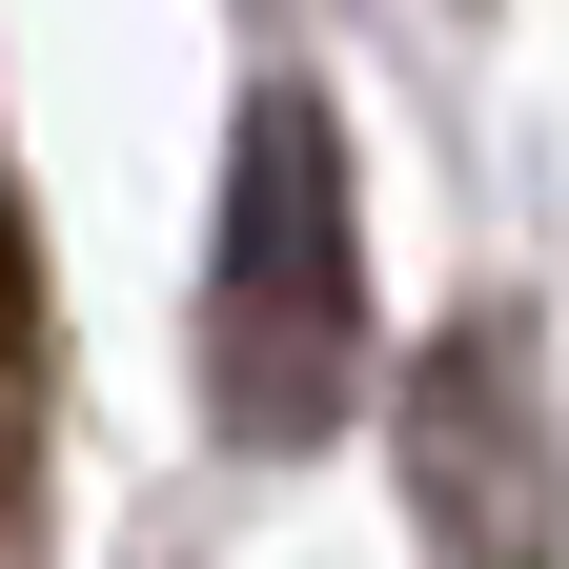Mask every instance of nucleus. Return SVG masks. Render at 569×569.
Wrapping results in <instances>:
<instances>
[{
  "instance_id": "3",
  "label": "nucleus",
  "mask_w": 569,
  "mask_h": 569,
  "mask_svg": "<svg viewBox=\"0 0 569 569\" xmlns=\"http://www.w3.org/2000/svg\"><path fill=\"white\" fill-rule=\"evenodd\" d=\"M41 468V244H21V183H0V509Z\"/></svg>"
},
{
  "instance_id": "1",
  "label": "nucleus",
  "mask_w": 569,
  "mask_h": 569,
  "mask_svg": "<svg viewBox=\"0 0 569 569\" xmlns=\"http://www.w3.org/2000/svg\"><path fill=\"white\" fill-rule=\"evenodd\" d=\"M203 407L224 448H326L367 407V183L306 82H264L224 142V244H203Z\"/></svg>"
},
{
  "instance_id": "2",
  "label": "nucleus",
  "mask_w": 569,
  "mask_h": 569,
  "mask_svg": "<svg viewBox=\"0 0 569 569\" xmlns=\"http://www.w3.org/2000/svg\"><path fill=\"white\" fill-rule=\"evenodd\" d=\"M387 448H407L427 569H549V549H569V427H549V346H529L509 306H468V326L407 346Z\"/></svg>"
}]
</instances>
